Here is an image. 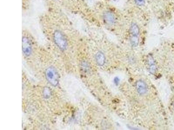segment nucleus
I'll return each mask as SVG.
<instances>
[{"instance_id":"nucleus-1","label":"nucleus","mask_w":174,"mask_h":130,"mask_svg":"<svg viewBox=\"0 0 174 130\" xmlns=\"http://www.w3.org/2000/svg\"><path fill=\"white\" fill-rule=\"evenodd\" d=\"M46 77L48 82L54 86H56L59 83L58 72L55 67H50L46 69Z\"/></svg>"},{"instance_id":"nucleus-2","label":"nucleus","mask_w":174,"mask_h":130,"mask_svg":"<svg viewBox=\"0 0 174 130\" xmlns=\"http://www.w3.org/2000/svg\"><path fill=\"white\" fill-rule=\"evenodd\" d=\"M53 38L55 44L61 50H64L66 49L67 46V40L61 31H55L54 33Z\"/></svg>"},{"instance_id":"nucleus-3","label":"nucleus","mask_w":174,"mask_h":130,"mask_svg":"<svg viewBox=\"0 0 174 130\" xmlns=\"http://www.w3.org/2000/svg\"><path fill=\"white\" fill-rule=\"evenodd\" d=\"M22 51L24 54L27 57L30 55L32 51L31 44L29 39L26 37H23L22 38Z\"/></svg>"},{"instance_id":"nucleus-4","label":"nucleus","mask_w":174,"mask_h":130,"mask_svg":"<svg viewBox=\"0 0 174 130\" xmlns=\"http://www.w3.org/2000/svg\"><path fill=\"white\" fill-rule=\"evenodd\" d=\"M135 87L137 91L140 95H144L147 92V85L145 82L142 80H139L137 82Z\"/></svg>"},{"instance_id":"nucleus-5","label":"nucleus","mask_w":174,"mask_h":130,"mask_svg":"<svg viewBox=\"0 0 174 130\" xmlns=\"http://www.w3.org/2000/svg\"><path fill=\"white\" fill-rule=\"evenodd\" d=\"M103 18L108 24H113L116 21L115 15L111 12H106L103 14Z\"/></svg>"},{"instance_id":"nucleus-6","label":"nucleus","mask_w":174,"mask_h":130,"mask_svg":"<svg viewBox=\"0 0 174 130\" xmlns=\"http://www.w3.org/2000/svg\"><path fill=\"white\" fill-rule=\"evenodd\" d=\"M96 62L98 65L100 66H102L104 65L106 58L104 54L102 52H99L96 54L95 56Z\"/></svg>"},{"instance_id":"nucleus-7","label":"nucleus","mask_w":174,"mask_h":130,"mask_svg":"<svg viewBox=\"0 0 174 130\" xmlns=\"http://www.w3.org/2000/svg\"><path fill=\"white\" fill-rule=\"evenodd\" d=\"M130 32L132 36L138 37L139 34V29L135 23H133L130 28Z\"/></svg>"},{"instance_id":"nucleus-8","label":"nucleus","mask_w":174,"mask_h":130,"mask_svg":"<svg viewBox=\"0 0 174 130\" xmlns=\"http://www.w3.org/2000/svg\"><path fill=\"white\" fill-rule=\"evenodd\" d=\"M51 90L49 88L47 87H46L44 88L43 91V94L44 97L46 98H48L50 97L51 96Z\"/></svg>"},{"instance_id":"nucleus-9","label":"nucleus","mask_w":174,"mask_h":130,"mask_svg":"<svg viewBox=\"0 0 174 130\" xmlns=\"http://www.w3.org/2000/svg\"><path fill=\"white\" fill-rule=\"evenodd\" d=\"M131 43L133 47H137L139 43V39L137 36H132L131 38Z\"/></svg>"},{"instance_id":"nucleus-10","label":"nucleus","mask_w":174,"mask_h":130,"mask_svg":"<svg viewBox=\"0 0 174 130\" xmlns=\"http://www.w3.org/2000/svg\"><path fill=\"white\" fill-rule=\"evenodd\" d=\"M137 5L139 6H142L145 4V0H134Z\"/></svg>"},{"instance_id":"nucleus-11","label":"nucleus","mask_w":174,"mask_h":130,"mask_svg":"<svg viewBox=\"0 0 174 130\" xmlns=\"http://www.w3.org/2000/svg\"><path fill=\"white\" fill-rule=\"evenodd\" d=\"M156 69V68L155 65H154V64L150 65V72H151V73H155V72Z\"/></svg>"},{"instance_id":"nucleus-12","label":"nucleus","mask_w":174,"mask_h":130,"mask_svg":"<svg viewBox=\"0 0 174 130\" xmlns=\"http://www.w3.org/2000/svg\"></svg>"}]
</instances>
